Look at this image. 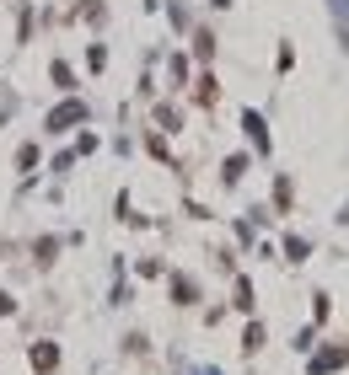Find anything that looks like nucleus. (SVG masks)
<instances>
[{"mask_svg": "<svg viewBox=\"0 0 349 375\" xmlns=\"http://www.w3.org/2000/svg\"><path fill=\"white\" fill-rule=\"evenodd\" d=\"M81 119H86L81 102H65V107H54V113H49V129H54V134H65L70 123H81Z\"/></svg>", "mask_w": 349, "mask_h": 375, "instance_id": "obj_1", "label": "nucleus"}, {"mask_svg": "<svg viewBox=\"0 0 349 375\" xmlns=\"http://www.w3.org/2000/svg\"><path fill=\"white\" fill-rule=\"evenodd\" d=\"M33 370L38 375L60 370V343H33Z\"/></svg>", "mask_w": 349, "mask_h": 375, "instance_id": "obj_2", "label": "nucleus"}, {"mask_svg": "<svg viewBox=\"0 0 349 375\" xmlns=\"http://www.w3.org/2000/svg\"><path fill=\"white\" fill-rule=\"evenodd\" d=\"M172 300H178V306H194V300H199V284H194V279H172Z\"/></svg>", "mask_w": 349, "mask_h": 375, "instance_id": "obj_3", "label": "nucleus"}, {"mask_svg": "<svg viewBox=\"0 0 349 375\" xmlns=\"http://www.w3.org/2000/svg\"><path fill=\"white\" fill-rule=\"evenodd\" d=\"M344 349H328V354H317V359H312V375H328V370H339V365H344Z\"/></svg>", "mask_w": 349, "mask_h": 375, "instance_id": "obj_4", "label": "nucleus"}, {"mask_svg": "<svg viewBox=\"0 0 349 375\" xmlns=\"http://www.w3.org/2000/svg\"><path fill=\"white\" fill-rule=\"evenodd\" d=\"M242 123H247V134H253V145H258V150H269V129H264V119H258V113H242Z\"/></svg>", "mask_w": 349, "mask_h": 375, "instance_id": "obj_5", "label": "nucleus"}, {"mask_svg": "<svg viewBox=\"0 0 349 375\" xmlns=\"http://www.w3.org/2000/svg\"><path fill=\"white\" fill-rule=\"evenodd\" d=\"M54 80H60L65 91H76V70H70V64H65V60H54Z\"/></svg>", "mask_w": 349, "mask_h": 375, "instance_id": "obj_6", "label": "nucleus"}, {"mask_svg": "<svg viewBox=\"0 0 349 375\" xmlns=\"http://www.w3.org/2000/svg\"><path fill=\"white\" fill-rule=\"evenodd\" d=\"M242 349H247V354H253V349H264V327H258V322L242 333Z\"/></svg>", "mask_w": 349, "mask_h": 375, "instance_id": "obj_7", "label": "nucleus"}, {"mask_svg": "<svg viewBox=\"0 0 349 375\" xmlns=\"http://www.w3.org/2000/svg\"><path fill=\"white\" fill-rule=\"evenodd\" d=\"M242 172H247V156H231V161H226V182H237Z\"/></svg>", "mask_w": 349, "mask_h": 375, "instance_id": "obj_8", "label": "nucleus"}, {"mask_svg": "<svg viewBox=\"0 0 349 375\" xmlns=\"http://www.w3.org/2000/svg\"><path fill=\"white\" fill-rule=\"evenodd\" d=\"M86 64H92V70H103V64H108V49H103V43H92V54H86Z\"/></svg>", "mask_w": 349, "mask_h": 375, "instance_id": "obj_9", "label": "nucleus"}, {"mask_svg": "<svg viewBox=\"0 0 349 375\" xmlns=\"http://www.w3.org/2000/svg\"><path fill=\"white\" fill-rule=\"evenodd\" d=\"M54 252H60V241H54V236L38 241V263H54Z\"/></svg>", "mask_w": 349, "mask_h": 375, "instance_id": "obj_10", "label": "nucleus"}, {"mask_svg": "<svg viewBox=\"0 0 349 375\" xmlns=\"http://www.w3.org/2000/svg\"><path fill=\"white\" fill-rule=\"evenodd\" d=\"M237 306H242V311L253 306V284H247V279H237Z\"/></svg>", "mask_w": 349, "mask_h": 375, "instance_id": "obj_11", "label": "nucleus"}, {"mask_svg": "<svg viewBox=\"0 0 349 375\" xmlns=\"http://www.w3.org/2000/svg\"><path fill=\"white\" fill-rule=\"evenodd\" d=\"M11 306H17V300H11L6 290H0V316H11Z\"/></svg>", "mask_w": 349, "mask_h": 375, "instance_id": "obj_12", "label": "nucleus"}, {"mask_svg": "<svg viewBox=\"0 0 349 375\" xmlns=\"http://www.w3.org/2000/svg\"><path fill=\"white\" fill-rule=\"evenodd\" d=\"M215 6H231V0H215Z\"/></svg>", "mask_w": 349, "mask_h": 375, "instance_id": "obj_13", "label": "nucleus"}]
</instances>
